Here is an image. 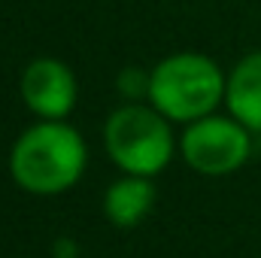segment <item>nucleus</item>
Segmentation results:
<instances>
[{
	"label": "nucleus",
	"mask_w": 261,
	"mask_h": 258,
	"mask_svg": "<svg viewBox=\"0 0 261 258\" xmlns=\"http://www.w3.org/2000/svg\"><path fill=\"white\" fill-rule=\"evenodd\" d=\"M76 76L58 58H37L21 73V100L43 122H64L76 107Z\"/></svg>",
	"instance_id": "5"
},
{
	"label": "nucleus",
	"mask_w": 261,
	"mask_h": 258,
	"mask_svg": "<svg viewBox=\"0 0 261 258\" xmlns=\"http://www.w3.org/2000/svg\"><path fill=\"white\" fill-rule=\"evenodd\" d=\"M225 100L231 119H237L252 134H261V52L246 55L231 70Z\"/></svg>",
	"instance_id": "6"
},
{
	"label": "nucleus",
	"mask_w": 261,
	"mask_h": 258,
	"mask_svg": "<svg viewBox=\"0 0 261 258\" xmlns=\"http://www.w3.org/2000/svg\"><path fill=\"white\" fill-rule=\"evenodd\" d=\"M225 88L228 79L213 58L197 52H179L155 64V70L149 73L146 97L164 119L192 125L210 116L225 100Z\"/></svg>",
	"instance_id": "2"
},
{
	"label": "nucleus",
	"mask_w": 261,
	"mask_h": 258,
	"mask_svg": "<svg viewBox=\"0 0 261 258\" xmlns=\"http://www.w3.org/2000/svg\"><path fill=\"white\" fill-rule=\"evenodd\" d=\"M103 143L110 158L130 176H158L173 158V131L155 107L128 104L107 119Z\"/></svg>",
	"instance_id": "3"
},
{
	"label": "nucleus",
	"mask_w": 261,
	"mask_h": 258,
	"mask_svg": "<svg viewBox=\"0 0 261 258\" xmlns=\"http://www.w3.org/2000/svg\"><path fill=\"white\" fill-rule=\"evenodd\" d=\"M155 207V186L149 176H130L125 173L122 179H116L107 197H103V213L116 228H134L140 225L149 210Z\"/></svg>",
	"instance_id": "7"
},
{
	"label": "nucleus",
	"mask_w": 261,
	"mask_h": 258,
	"mask_svg": "<svg viewBox=\"0 0 261 258\" xmlns=\"http://www.w3.org/2000/svg\"><path fill=\"white\" fill-rule=\"evenodd\" d=\"M252 131L243 128L237 119L203 116L182 131L179 149L186 164L200 176H228L240 170L252 152Z\"/></svg>",
	"instance_id": "4"
},
{
	"label": "nucleus",
	"mask_w": 261,
	"mask_h": 258,
	"mask_svg": "<svg viewBox=\"0 0 261 258\" xmlns=\"http://www.w3.org/2000/svg\"><path fill=\"white\" fill-rule=\"evenodd\" d=\"M85 140L67 122H40L12 146L9 173L31 194H61L85 173Z\"/></svg>",
	"instance_id": "1"
}]
</instances>
